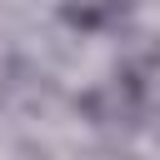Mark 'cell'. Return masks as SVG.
<instances>
[{"instance_id": "obj_1", "label": "cell", "mask_w": 160, "mask_h": 160, "mask_svg": "<svg viewBox=\"0 0 160 160\" xmlns=\"http://www.w3.org/2000/svg\"><path fill=\"white\" fill-rule=\"evenodd\" d=\"M80 110L100 130H145L160 120V45L130 50L105 80L80 95Z\"/></svg>"}, {"instance_id": "obj_2", "label": "cell", "mask_w": 160, "mask_h": 160, "mask_svg": "<svg viewBox=\"0 0 160 160\" xmlns=\"http://www.w3.org/2000/svg\"><path fill=\"white\" fill-rule=\"evenodd\" d=\"M130 15H135V0H55V20L80 40L115 35L130 25Z\"/></svg>"}]
</instances>
